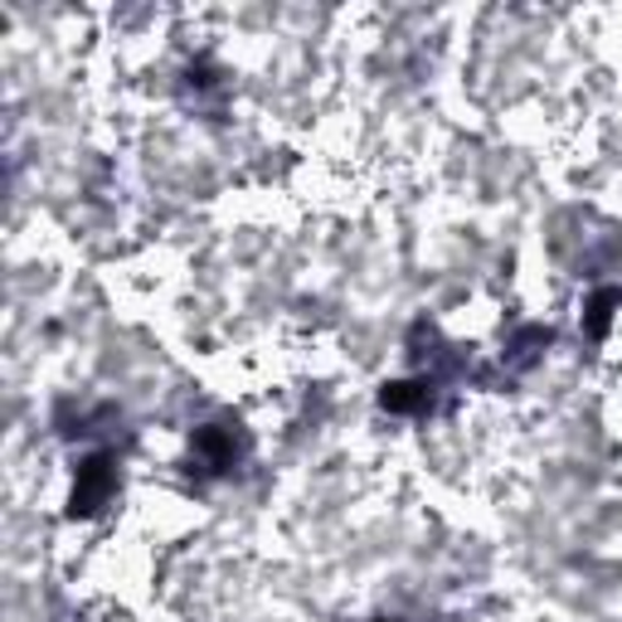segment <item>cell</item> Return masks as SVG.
Masks as SVG:
<instances>
[{
    "mask_svg": "<svg viewBox=\"0 0 622 622\" xmlns=\"http://www.w3.org/2000/svg\"><path fill=\"white\" fill-rule=\"evenodd\" d=\"M108 491H112V472H108V462L103 457H98V462H88V467H83V482H78L73 486V516L78 511H98V506H103L108 501Z\"/></svg>",
    "mask_w": 622,
    "mask_h": 622,
    "instance_id": "cell-1",
    "label": "cell"
}]
</instances>
